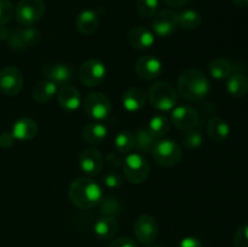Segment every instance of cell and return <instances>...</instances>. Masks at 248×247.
Returning a JSON list of instances; mask_svg holds the SVG:
<instances>
[{
    "mask_svg": "<svg viewBox=\"0 0 248 247\" xmlns=\"http://www.w3.org/2000/svg\"><path fill=\"white\" fill-rule=\"evenodd\" d=\"M210 81L201 70L189 68L177 80V93L190 102H199L210 93Z\"/></svg>",
    "mask_w": 248,
    "mask_h": 247,
    "instance_id": "cell-1",
    "label": "cell"
},
{
    "mask_svg": "<svg viewBox=\"0 0 248 247\" xmlns=\"http://www.w3.org/2000/svg\"><path fill=\"white\" fill-rule=\"evenodd\" d=\"M70 201L80 210H90L99 203L102 199V189L90 178H77L70 183L68 190Z\"/></svg>",
    "mask_w": 248,
    "mask_h": 247,
    "instance_id": "cell-2",
    "label": "cell"
},
{
    "mask_svg": "<svg viewBox=\"0 0 248 247\" xmlns=\"http://www.w3.org/2000/svg\"><path fill=\"white\" fill-rule=\"evenodd\" d=\"M177 90L167 81H159L152 85L148 92L150 104L157 110L169 111L177 104Z\"/></svg>",
    "mask_w": 248,
    "mask_h": 247,
    "instance_id": "cell-3",
    "label": "cell"
},
{
    "mask_svg": "<svg viewBox=\"0 0 248 247\" xmlns=\"http://www.w3.org/2000/svg\"><path fill=\"white\" fill-rule=\"evenodd\" d=\"M45 14V4L43 0H19L15 10L16 21L21 26H34Z\"/></svg>",
    "mask_w": 248,
    "mask_h": 247,
    "instance_id": "cell-4",
    "label": "cell"
},
{
    "mask_svg": "<svg viewBox=\"0 0 248 247\" xmlns=\"http://www.w3.org/2000/svg\"><path fill=\"white\" fill-rule=\"evenodd\" d=\"M150 153L153 154V157H154L155 161L165 167L174 166L182 159L181 147L174 140H156Z\"/></svg>",
    "mask_w": 248,
    "mask_h": 247,
    "instance_id": "cell-5",
    "label": "cell"
},
{
    "mask_svg": "<svg viewBox=\"0 0 248 247\" xmlns=\"http://www.w3.org/2000/svg\"><path fill=\"white\" fill-rule=\"evenodd\" d=\"M124 174L133 184H140L149 176V164L140 154H130L124 160Z\"/></svg>",
    "mask_w": 248,
    "mask_h": 247,
    "instance_id": "cell-6",
    "label": "cell"
},
{
    "mask_svg": "<svg viewBox=\"0 0 248 247\" xmlns=\"http://www.w3.org/2000/svg\"><path fill=\"white\" fill-rule=\"evenodd\" d=\"M41 34L38 28L33 26L22 27V28L15 29L10 33L7 38V44L10 48L15 51H23L26 48L35 46L40 41Z\"/></svg>",
    "mask_w": 248,
    "mask_h": 247,
    "instance_id": "cell-7",
    "label": "cell"
},
{
    "mask_svg": "<svg viewBox=\"0 0 248 247\" xmlns=\"http://www.w3.org/2000/svg\"><path fill=\"white\" fill-rule=\"evenodd\" d=\"M107 69L102 61L90 58L85 61L79 68V77L84 85L89 87L98 86L106 79Z\"/></svg>",
    "mask_w": 248,
    "mask_h": 247,
    "instance_id": "cell-8",
    "label": "cell"
},
{
    "mask_svg": "<svg viewBox=\"0 0 248 247\" xmlns=\"http://www.w3.org/2000/svg\"><path fill=\"white\" fill-rule=\"evenodd\" d=\"M133 234L140 242L153 244L159 235V223L152 215H142L133 224Z\"/></svg>",
    "mask_w": 248,
    "mask_h": 247,
    "instance_id": "cell-9",
    "label": "cell"
},
{
    "mask_svg": "<svg viewBox=\"0 0 248 247\" xmlns=\"http://www.w3.org/2000/svg\"><path fill=\"white\" fill-rule=\"evenodd\" d=\"M84 110L90 118L94 120H102L110 114L111 103L106 94L101 92H92L85 98Z\"/></svg>",
    "mask_w": 248,
    "mask_h": 247,
    "instance_id": "cell-10",
    "label": "cell"
},
{
    "mask_svg": "<svg viewBox=\"0 0 248 247\" xmlns=\"http://www.w3.org/2000/svg\"><path fill=\"white\" fill-rule=\"evenodd\" d=\"M154 33L160 38H167L178 29V14L173 10H162L154 16L152 22Z\"/></svg>",
    "mask_w": 248,
    "mask_h": 247,
    "instance_id": "cell-11",
    "label": "cell"
},
{
    "mask_svg": "<svg viewBox=\"0 0 248 247\" xmlns=\"http://www.w3.org/2000/svg\"><path fill=\"white\" fill-rule=\"evenodd\" d=\"M23 87V75L15 67L0 70V92L6 96H16Z\"/></svg>",
    "mask_w": 248,
    "mask_h": 247,
    "instance_id": "cell-12",
    "label": "cell"
},
{
    "mask_svg": "<svg viewBox=\"0 0 248 247\" xmlns=\"http://www.w3.org/2000/svg\"><path fill=\"white\" fill-rule=\"evenodd\" d=\"M172 124L178 130L186 131L200 125L201 123L195 109L189 106H179L172 111Z\"/></svg>",
    "mask_w": 248,
    "mask_h": 247,
    "instance_id": "cell-13",
    "label": "cell"
},
{
    "mask_svg": "<svg viewBox=\"0 0 248 247\" xmlns=\"http://www.w3.org/2000/svg\"><path fill=\"white\" fill-rule=\"evenodd\" d=\"M136 73L144 80H154L164 72L162 62L155 56H143L136 62Z\"/></svg>",
    "mask_w": 248,
    "mask_h": 247,
    "instance_id": "cell-14",
    "label": "cell"
},
{
    "mask_svg": "<svg viewBox=\"0 0 248 247\" xmlns=\"http://www.w3.org/2000/svg\"><path fill=\"white\" fill-rule=\"evenodd\" d=\"M80 167L82 171L89 176H96L102 172L104 167V157L99 153V150L94 148H87L82 150L79 157Z\"/></svg>",
    "mask_w": 248,
    "mask_h": 247,
    "instance_id": "cell-15",
    "label": "cell"
},
{
    "mask_svg": "<svg viewBox=\"0 0 248 247\" xmlns=\"http://www.w3.org/2000/svg\"><path fill=\"white\" fill-rule=\"evenodd\" d=\"M41 73L46 80L55 82L56 85H65L73 79V68L63 63H48L41 68Z\"/></svg>",
    "mask_w": 248,
    "mask_h": 247,
    "instance_id": "cell-16",
    "label": "cell"
},
{
    "mask_svg": "<svg viewBox=\"0 0 248 247\" xmlns=\"http://www.w3.org/2000/svg\"><path fill=\"white\" fill-rule=\"evenodd\" d=\"M128 44L132 46L135 50L143 51L148 50L154 44V34L148 28L142 26L133 27L127 35Z\"/></svg>",
    "mask_w": 248,
    "mask_h": 247,
    "instance_id": "cell-17",
    "label": "cell"
},
{
    "mask_svg": "<svg viewBox=\"0 0 248 247\" xmlns=\"http://www.w3.org/2000/svg\"><path fill=\"white\" fill-rule=\"evenodd\" d=\"M57 101L64 110L74 111L81 106V94L77 87L63 85L57 91Z\"/></svg>",
    "mask_w": 248,
    "mask_h": 247,
    "instance_id": "cell-18",
    "label": "cell"
},
{
    "mask_svg": "<svg viewBox=\"0 0 248 247\" xmlns=\"http://www.w3.org/2000/svg\"><path fill=\"white\" fill-rule=\"evenodd\" d=\"M75 27L82 35H92L99 27V17L93 10H84L78 15Z\"/></svg>",
    "mask_w": 248,
    "mask_h": 247,
    "instance_id": "cell-19",
    "label": "cell"
},
{
    "mask_svg": "<svg viewBox=\"0 0 248 247\" xmlns=\"http://www.w3.org/2000/svg\"><path fill=\"white\" fill-rule=\"evenodd\" d=\"M38 124L31 118H21L12 126V135L16 139L31 140L38 135Z\"/></svg>",
    "mask_w": 248,
    "mask_h": 247,
    "instance_id": "cell-20",
    "label": "cell"
},
{
    "mask_svg": "<svg viewBox=\"0 0 248 247\" xmlns=\"http://www.w3.org/2000/svg\"><path fill=\"white\" fill-rule=\"evenodd\" d=\"M147 94L140 87H131L123 94V106L127 111H138L144 107Z\"/></svg>",
    "mask_w": 248,
    "mask_h": 247,
    "instance_id": "cell-21",
    "label": "cell"
},
{
    "mask_svg": "<svg viewBox=\"0 0 248 247\" xmlns=\"http://www.w3.org/2000/svg\"><path fill=\"white\" fill-rule=\"evenodd\" d=\"M93 230L96 236L101 240H110L119 232L118 220L110 216H103L94 223Z\"/></svg>",
    "mask_w": 248,
    "mask_h": 247,
    "instance_id": "cell-22",
    "label": "cell"
},
{
    "mask_svg": "<svg viewBox=\"0 0 248 247\" xmlns=\"http://www.w3.org/2000/svg\"><path fill=\"white\" fill-rule=\"evenodd\" d=\"M108 135V130L102 123H90L82 128V139L89 144H101Z\"/></svg>",
    "mask_w": 248,
    "mask_h": 247,
    "instance_id": "cell-23",
    "label": "cell"
},
{
    "mask_svg": "<svg viewBox=\"0 0 248 247\" xmlns=\"http://www.w3.org/2000/svg\"><path fill=\"white\" fill-rule=\"evenodd\" d=\"M207 135L213 142L220 143L227 139L230 135V126L224 119L215 118L211 119L207 124Z\"/></svg>",
    "mask_w": 248,
    "mask_h": 247,
    "instance_id": "cell-24",
    "label": "cell"
},
{
    "mask_svg": "<svg viewBox=\"0 0 248 247\" xmlns=\"http://www.w3.org/2000/svg\"><path fill=\"white\" fill-rule=\"evenodd\" d=\"M227 91L232 97L246 96L248 93V77L242 73H235L227 79Z\"/></svg>",
    "mask_w": 248,
    "mask_h": 247,
    "instance_id": "cell-25",
    "label": "cell"
},
{
    "mask_svg": "<svg viewBox=\"0 0 248 247\" xmlns=\"http://www.w3.org/2000/svg\"><path fill=\"white\" fill-rule=\"evenodd\" d=\"M58 89L55 82L50 80H44V81L38 82L33 89V98L34 101L39 103H46L50 102L57 93Z\"/></svg>",
    "mask_w": 248,
    "mask_h": 247,
    "instance_id": "cell-26",
    "label": "cell"
},
{
    "mask_svg": "<svg viewBox=\"0 0 248 247\" xmlns=\"http://www.w3.org/2000/svg\"><path fill=\"white\" fill-rule=\"evenodd\" d=\"M210 74L216 80H224L232 75V63L225 58H216L210 63Z\"/></svg>",
    "mask_w": 248,
    "mask_h": 247,
    "instance_id": "cell-27",
    "label": "cell"
},
{
    "mask_svg": "<svg viewBox=\"0 0 248 247\" xmlns=\"http://www.w3.org/2000/svg\"><path fill=\"white\" fill-rule=\"evenodd\" d=\"M178 23L186 31H193L200 26L201 15L196 10H184L178 14Z\"/></svg>",
    "mask_w": 248,
    "mask_h": 247,
    "instance_id": "cell-28",
    "label": "cell"
},
{
    "mask_svg": "<svg viewBox=\"0 0 248 247\" xmlns=\"http://www.w3.org/2000/svg\"><path fill=\"white\" fill-rule=\"evenodd\" d=\"M201 126H202V124L190 128V130L184 131V133L181 137L182 144H183L184 147L188 148V149H195V148H199L202 145L203 137L200 130Z\"/></svg>",
    "mask_w": 248,
    "mask_h": 247,
    "instance_id": "cell-29",
    "label": "cell"
},
{
    "mask_svg": "<svg viewBox=\"0 0 248 247\" xmlns=\"http://www.w3.org/2000/svg\"><path fill=\"white\" fill-rule=\"evenodd\" d=\"M156 140V138L149 132L148 128H142V130H138L135 135V147L140 152L150 153Z\"/></svg>",
    "mask_w": 248,
    "mask_h": 247,
    "instance_id": "cell-30",
    "label": "cell"
},
{
    "mask_svg": "<svg viewBox=\"0 0 248 247\" xmlns=\"http://www.w3.org/2000/svg\"><path fill=\"white\" fill-rule=\"evenodd\" d=\"M115 149L121 154H127L135 148V135L131 131L124 130L115 137Z\"/></svg>",
    "mask_w": 248,
    "mask_h": 247,
    "instance_id": "cell-31",
    "label": "cell"
},
{
    "mask_svg": "<svg viewBox=\"0 0 248 247\" xmlns=\"http://www.w3.org/2000/svg\"><path fill=\"white\" fill-rule=\"evenodd\" d=\"M149 132L154 136L155 138H159L161 136L166 135L170 130V121L166 116L157 115L150 119L149 126H148Z\"/></svg>",
    "mask_w": 248,
    "mask_h": 247,
    "instance_id": "cell-32",
    "label": "cell"
},
{
    "mask_svg": "<svg viewBox=\"0 0 248 247\" xmlns=\"http://www.w3.org/2000/svg\"><path fill=\"white\" fill-rule=\"evenodd\" d=\"M160 0H138L137 1V12L140 16L154 17L159 12Z\"/></svg>",
    "mask_w": 248,
    "mask_h": 247,
    "instance_id": "cell-33",
    "label": "cell"
},
{
    "mask_svg": "<svg viewBox=\"0 0 248 247\" xmlns=\"http://www.w3.org/2000/svg\"><path fill=\"white\" fill-rule=\"evenodd\" d=\"M98 205L101 207V212L104 216L114 217L120 212V202L118 201V199L113 198V196H102Z\"/></svg>",
    "mask_w": 248,
    "mask_h": 247,
    "instance_id": "cell-34",
    "label": "cell"
},
{
    "mask_svg": "<svg viewBox=\"0 0 248 247\" xmlns=\"http://www.w3.org/2000/svg\"><path fill=\"white\" fill-rule=\"evenodd\" d=\"M15 16V9L10 0H0V26L9 23Z\"/></svg>",
    "mask_w": 248,
    "mask_h": 247,
    "instance_id": "cell-35",
    "label": "cell"
},
{
    "mask_svg": "<svg viewBox=\"0 0 248 247\" xmlns=\"http://www.w3.org/2000/svg\"><path fill=\"white\" fill-rule=\"evenodd\" d=\"M235 247H248V223L240 227L234 236Z\"/></svg>",
    "mask_w": 248,
    "mask_h": 247,
    "instance_id": "cell-36",
    "label": "cell"
},
{
    "mask_svg": "<svg viewBox=\"0 0 248 247\" xmlns=\"http://www.w3.org/2000/svg\"><path fill=\"white\" fill-rule=\"evenodd\" d=\"M103 183L107 188L115 189L121 185V183H123V178H121V176L118 173V172H108V173L104 174Z\"/></svg>",
    "mask_w": 248,
    "mask_h": 247,
    "instance_id": "cell-37",
    "label": "cell"
},
{
    "mask_svg": "<svg viewBox=\"0 0 248 247\" xmlns=\"http://www.w3.org/2000/svg\"><path fill=\"white\" fill-rule=\"evenodd\" d=\"M108 247H138V246L137 244L131 239V237L123 236V237H118V239L113 240V241L109 244Z\"/></svg>",
    "mask_w": 248,
    "mask_h": 247,
    "instance_id": "cell-38",
    "label": "cell"
},
{
    "mask_svg": "<svg viewBox=\"0 0 248 247\" xmlns=\"http://www.w3.org/2000/svg\"><path fill=\"white\" fill-rule=\"evenodd\" d=\"M106 162L110 169H118L119 166L123 165L124 160L123 157L119 154H116V153H109L106 157Z\"/></svg>",
    "mask_w": 248,
    "mask_h": 247,
    "instance_id": "cell-39",
    "label": "cell"
},
{
    "mask_svg": "<svg viewBox=\"0 0 248 247\" xmlns=\"http://www.w3.org/2000/svg\"><path fill=\"white\" fill-rule=\"evenodd\" d=\"M15 139L16 138L14 137L11 132H2L0 135V147L1 148H10L14 145Z\"/></svg>",
    "mask_w": 248,
    "mask_h": 247,
    "instance_id": "cell-40",
    "label": "cell"
},
{
    "mask_svg": "<svg viewBox=\"0 0 248 247\" xmlns=\"http://www.w3.org/2000/svg\"><path fill=\"white\" fill-rule=\"evenodd\" d=\"M178 247H202V244H201L200 240L196 239V237L188 236L184 237V239L179 242Z\"/></svg>",
    "mask_w": 248,
    "mask_h": 247,
    "instance_id": "cell-41",
    "label": "cell"
},
{
    "mask_svg": "<svg viewBox=\"0 0 248 247\" xmlns=\"http://www.w3.org/2000/svg\"><path fill=\"white\" fill-rule=\"evenodd\" d=\"M167 6L170 7H182L189 1V0H162Z\"/></svg>",
    "mask_w": 248,
    "mask_h": 247,
    "instance_id": "cell-42",
    "label": "cell"
},
{
    "mask_svg": "<svg viewBox=\"0 0 248 247\" xmlns=\"http://www.w3.org/2000/svg\"><path fill=\"white\" fill-rule=\"evenodd\" d=\"M10 33L4 26H0V40H7Z\"/></svg>",
    "mask_w": 248,
    "mask_h": 247,
    "instance_id": "cell-43",
    "label": "cell"
},
{
    "mask_svg": "<svg viewBox=\"0 0 248 247\" xmlns=\"http://www.w3.org/2000/svg\"><path fill=\"white\" fill-rule=\"evenodd\" d=\"M235 6L240 7V9H245V7H248V0H232Z\"/></svg>",
    "mask_w": 248,
    "mask_h": 247,
    "instance_id": "cell-44",
    "label": "cell"
},
{
    "mask_svg": "<svg viewBox=\"0 0 248 247\" xmlns=\"http://www.w3.org/2000/svg\"><path fill=\"white\" fill-rule=\"evenodd\" d=\"M144 247H161V246H159V245H152V244H149V245H147V246H144Z\"/></svg>",
    "mask_w": 248,
    "mask_h": 247,
    "instance_id": "cell-45",
    "label": "cell"
}]
</instances>
